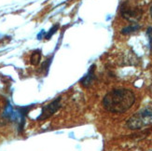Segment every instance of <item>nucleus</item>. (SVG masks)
Wrapping results in <instances>:
<instances>
[{
    "label": "nucleus",
    "instance_id": "f257e3e1",
    "mask_svg": "<svg viewBox=\"0 0 152 151\" xmlns=\"http://www.w3.org/2000/svg\"><path fill=\"white\" fill-rule=\"evenodd\" d=\"M135 102V95L127 89H115L105 94L103 107L111 113H124L129 110Z\"/></svg>",
    "mask_w": 152,
    "mask_h": 151
},
{
    "label": "nucleus",
    "instance_id": "f03ea898",
    "mask_svg": "<svg viewBox=\"0 0 152 151\" xmlns=\"http://www.w3.org/2000/svg\"><path fill=\"white\" fill-rule=\"evenodd\" d=\"M152 123V103L146 104L132 116L127 121V127L132 130H138L147 127Z\"/></svg>",
    "mask_w": 152,
    "mask_h": 151
},
{
    "label": "nucleus",
    "instance_id": "7ed1b4c3",
    "mask_svg": "<svg viewBox=\"0 0 152 151\" xmlns=\"http://www.w3.org/2000/svg\"><path fill=\"white\" fill-rule=\"evenodd\" d=\"M121 16L128 20L129 22L132 23H135L139 20L142 16V10L141 9H139L138 7L135 6H131L130 4H124L121 7Z\"/></svg>",
    "mask_w": 152,
    "mask_h": 151
},
{
    "label": "nucleus",
    "instance_id": "20e7f679",
    "mask_svg": "<svg viewBox=\"0 0 152 151\" xmlns=\"http://www.w3.org/2000/svg\"><path fill=\"white\" fill-rule=\"evenodd\" d=\"M61 107V97L57 98V99L53 100L50 104H47L42 107L41 110V114L38 116L37 120H47L48 117L53 115L56 111L59 110V108Z\"/></svg>",
    "mask_w": 152,
    "mask_h": 151
},
{
    "label": "nucleus",
    "instance_id": "39448f33",
    "mask_svg": "<svg viewBox=\"0 0 152 151\" xmlns=\"http://www.w3.org/2000/svg\"><path fill=\"white\" fill-rule=\"evenodd\" d=\"M94 67H95L94 65H92V66L91 67V69L89 70L88 74L86 75L84 77H82V80H80V83L83 87L88 88L92 84V82L94 81V80H95V74H94L95 68Z\"/></svg>",
    "mask_w": 152,
    "mask_h": 151
},
{
    "label": "nucleus",
    "instance_id": "423d86ee",
    "mask_svg": "<svg viewBox=\"0 0 152 151\" xmlns=\"http://www.w3.org/2000/svg\"><path fill=\"white\" fill-rule=\"evenodd\" d=\"M40 59H41V53L39 50H36L32 53V56L30 58V61H31V63L34 64V65H37L40 62Z\"/></svg>",
    "mask_w": 152,
    "mask_h": 151
},
{
    "label": "nucleus",
    "instance_id": "0eeeda50",
    "mask_svg": "<svg viewBox=\"0 0 152 151\" xmlns=\"http://www.w3.org/2000/svg\"><path fill=\"white\" fill-rule=\"evenodd\" d=\"M139 29H140V26H139V25H137V24H135V23H134V24L129 25V26H127V27L123 28L122 31H121V33H122V34H124V35H128V34H131V33H134V32H135V31H137V30H139Z\"/></svg>",
    "mask_w": 152,
    "mask_h": 151
},
{
    "label": "nucleus",
    "instance_id": "6e6552de",
    "mask_svg": "<svg viewBox=\"0 0 152 151\" xmlns=\"http://www.w3.org/2000/svg\"><path fill=\"white\" fill-rule=\"evenodd\" d=\"M57 29H58V25H55V26H53L50 30V32L48 33V34H46V36H45V38L46 39H50L51 36H52V35L54 34V33L57 31Z\"/></svg>",
    "mask_w": 152,
    "mask_h": 151
},
{
    "label": "nucleus",
    "instance_id": "1a4fd4ad",
    "mask_svg": "<svg viewBox=\"0 0 152 151\" xmlns=\"http://www.w3.org/2000/svg\"><path fill=\"white\" fill-rule=\"evenodd\" d=\"M150 13H151V15H152V6H151V9H150Z\"/></svg>",
    "mask_w": 152,
    "mask_h": 151
}]
</instances>
